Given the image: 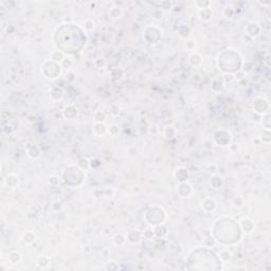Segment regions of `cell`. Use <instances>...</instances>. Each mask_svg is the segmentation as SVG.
Returning a JSON list of instances; mask_svg holds the SVG:
<instances>
[{
    "label": "cell",
    "mask_w": 271,
    "mask_h": 271,
    "mask_svg": "<svg viewBox=\"0 0 271 271\" xmlns=\"http://www.w3.org/2000/svg\"><path fill=\"white\" fill-rule=\"evenodd\" d=\"M37 265L39 268L41 269H46L47 267L50 265V258L46 255H41L37 258Z\"/></svg>",
    "instance_id": "5"
},
{
    "label": "cell",
    "mask_w": 271,
    "mask_h": 271,
    "mask_svg": "<svg viewBox=\"0 0 271 271\" xmlns=\"http://www.w3.org/2000/svg\"><path fill=\"white\" fill-rule=\"evenodd\" d=\"M49 183L52 184V185H57V183H58V178L56 177V176H51L50 178H49Z\"/></svg>",
    "instance_id": "20"
},
{
    "label": "cell",
    "mask_w": 271,
    "mask_h": 271,
    "mask_svg": "<svg viewBox=\"0 0 271 271\" xmlns=\"http://www.w3.org/2000/svg\"><path fill=\"white\" fill-rule=\"evenodd\" d=\"M105 269H107V270H116V269H119V266L116 265V262H113V260H110V262L107 263V265H106Z\"/></svg>",
    "instance_id": "16"
},
{
    "label": "cell",
    "mask_w": 271,
    "mask_h": 271,
    "mask_svg": "<svg viewBox=\"0 0 271 271\" xmlns=\"http://www.w3.org/2000/svg\"><path fill=\"white\" fill-rule=\"evenodd\" d=\"M243 77H245V72H243V71H237L236 73L234 74V76H233V78L236 80H241Z\"/></svg>",
    "instance_id": "19"
},
{
    "label": "cell",
    "mask_w": 271,
    "mask_h": 271,
    "mask_svg": "<svg viewBox=\"0 0 271 271\" xmlns=\"http://www.w3.org/2000/svg\"><path fill=\"white\" fill-rule=\"evenodd\" d=\"M113 240L116 245H122V243H124L126 241V237L122 234H116L113 237Z\"/></svg>",
    "instance_id": "13"
},
{
    "label": "cell",
    "mask_w": 271,
    "mask_h": 271,
    "mask_svg": "<svg viewBox=\"0 0 271 271\" xmlns=\"http://www.w3.org/2000/svg\"><path fill=\"white\" fill-rule=\"evenodd\" d=\"M51 59L57 64L61 63V61L65 59V54H64L63 52H60V51H54V52H52V54H51Z\"/></svg>",
    "instance_id": "7"
},
{
    "label": "cell",
    "mask_w": 271,
    "mask_h": 271,
    "mask_svg": "<svg viewBox=\"0 0 271 271\" xmlns=\"http://www.w3.org/2000/svg\"><path fill=\"white\" fill-rule=\"evenodd\" d=\"M84 27L87 31H91V30L94 29V22H93V20H91V19H87L84 23Z\"/></svg>",
    "instance_id": "15"
},
{
    "label": "cell",
    "mask_w": 271,
    "mask_h": 271,
    "mask_svg": "<svg viewBox=\"0 0 271 271\" xmlns=\"http://www.w3.org/2000/svg\"><path fill=\"white\" fill-rule=\"evenodd\" d=\"M240 226H241V229H243V232L251 233L252 231L254 230L255 224H254V222L252 221L251 219H249V218H245V219H243L240 221Z\"/></svg>",
    "instance_id": "1"
},
{
    "label": "cell",
    "mask_w": 271,
    "mask_h": 271,
    "mask_svg": "<svg viewBox=\"0 0 271 271\" xmlns=\"http://www.w3.org/2000/svg\"><path fill=\"white\" fill-rule=\"evenodd\" d=\"M122 14H123L122 8H118V6H113V8H111L109 11V15L112 17V18H121Z\"/></svg>",
    "instance_id": "8"
},
{
    "label": "cell",
    "mask_w": 271,
    "mask_h": 271,
    "mask_svg": "<svg viewBox=\"0 0 271 271\" xmlns=\"http://www.w3.org/2000/svg\"><path fill=\"white\" fill-rule=\"evenodd\" d=\"M219 258L224 264L229 263L231 260V258H232V252L229 251V250H227V249L221 250V251L219 252Z\"/></svg>",
    "instance_id": "4"
},
{
    "label": "cell",
    "mask_w": 271,
    "mask_h": 271,
    "mask_svg": "<svg viewBox=\"0 0 271 271\" xmlns=\"http://www.w3.org/2000/svg\"><path fill=\"white\" fill-rule=\"evenodd\" d=\"M4 183L8 188H17L18 186V177L16 175H13V174L8 175L4 179Z\"/></svg>",
    "instance_id": "2"
},
{
    "label": "cell",
    "mask_w": 271,
    "mask_h": 271,
    "mask_svg": "<svg viewBox=\"0 0 271 271\" xmlns=\"http://www.w3.org/2000/svg\"><path fill=\"white\" fill-rule=\"evenodd\" d=\"M176 135V129L173 126H167L164 130V136L166 138H173Z\"/></svg>",
    "instance_id": "11"
},
{
    "label": "cell",
    "mask_w": 271,
    "mask_h": 271,
    "mask_svg": "<svg viewBox=\"0 0 271 271\" xmlns=\"http://www.w3.org/2000/svg\"><path fill=\"white\" fill-rule=\"evenodd\" d=\"M111 136H116L119 133V127L116 125H110L109 128L107 129Z\"/></svg>",
    "instance_id": "17"
},
{
    "label": "cell",
    "mask_w": 271,
    "mask_h": 271,
    "mask_svg": "<svg viewBox=\"0 0 271 271\" xmlns=\"http://www.w3.org/2000/svg\"><path fill=\"white\" fill-rule=\"evenodd\" d=\"M8 262H10L11 264H17V263L20 262L21 256H20V254H19V252L12 251L8 253Z\"/></svg>",
    "instance_id": "6"
},
{
    "label": "cell",
    "mask_w": 271,
    "mask_h": 271,
    "mask_svg": "<svg viewBox=\"0 0 271 271\" xmlns=\"http://www.w3.org/2000/svg\"><path fill=\"white\" fill-rule=\"evenodd\" d=\"M29 155L31 158H38L39 157V149L37 148V146H32L29 149Z\"/></svg>",
    "instance_id": "12"
},
{
    "label": "cell",
    "mask_w": 271,
    "mask_h": 271,
    "mask_svg": "<svg viewBox=\"0 0 271 271\" xmlns=\"http://www.w3.org/2000/svg\"><path fill=\"white\" fill-rule=\"evenodd\" d=\"M106 120V114L103 111H97L94 114V121L95 123H104Z\"/></svg>",
    "instance_id": "10"
},
{
    "label": "cell",
    "mask_w": 271,
    "mask_h": 271,
    "mask_svg": "<svg viewBox=\"0 0 271 271\" xmlns=\"http://www.w3.org/2000/svg\"><path fill=\"white\" fill-rule=\"evenodd\" d=\"M60 64H61V67L65 68V69H67V70H69L70 68L73 66V61H72V59L66 58V57H65V59H64V60L61 61Z\"/></svg>",
    "instance_id": "14"
},
{
    "label": "cell",
    "mask_w": 271,
    "mask_h": 271,
    "mask_svg": "<svg viewBox=\"0 0 271 271\" xmlns=\"http://www.w3.org/2000/svg\"><path fill=\"white\" fill-rule=\"evenodd\" d=\"M198 16L200 17L201 20L209 21L212 19V11L209 8H200V10H198Z\"/></svg>",
    "instance_id": "3"
},
{
    "label": "cell",
    "mask_w": 271,
    "mask_h": 271,
    "mask_svg": "<svg viewBox=\"0 0 271 271\" xmlns=\"http://www.w3.org/2000/svg\"><path fill=\"white\" fill-rule=\"evenodd\" d=\"M144 236L146 237V238H152V237L155 236V231L152 230V229H146V230H144L143 232Z\"/></svg>",
    "instance_id": "18"
},
{
    "label": "cell",
    "mask_w": 271,
    "mask_h": 271,
    "mask_svg": "<svg viewBox=\"0 0 271 271\" xmlns=\"http://www.w3.org/2000/svg\"><path fill=\"white\" fill-rule=\"evenodd\" d=\"M34 239H35V234L32 233L31 231H27L25 233H23L22 240L24 241L25 243H32Z\"/></svg>",
    "instance_id": "9"
}]
</instances>
